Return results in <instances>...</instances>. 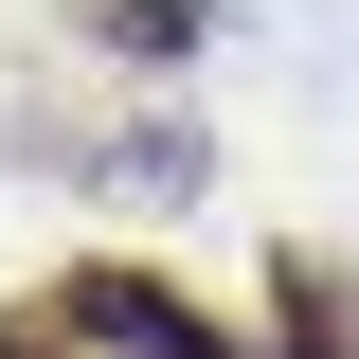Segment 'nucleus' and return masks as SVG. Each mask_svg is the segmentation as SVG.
Returning <instances> with one entry per match:
<instances>
[{
	"instance_id": "3",
	"label": "nucleus",
	"mask_w": 359,
	"mask_h": 359,
	"mask_svg": "<svg viewBox=\"0 0 359 359\" xmlns=\"http://www.w3.org/2000/svg\"><path fill=\"white\" fill-rule=\"evenodd\" d=\"M90 36H126V54H180L198 18H180V0H90Z\"/></svg>"
},
{
	"instance_id": "1",
	"label": "nucleus",
	"mask_w": 359,
	"mask_h": 359,
	"mask_svg": "<svg viewBox=\"0 0 359 359\" xmlns=\"http://www.w3.org/2000/svg\"><path fill=\"white\" fill-rule=\"evenodd\" d=\"M54 323H72V341H108V359H252L233 323H198V306H162L144 269H72V287H54Z\"/></svg>"
},
{
	"instance_id": "2",
	"label": "nucleus",
	"mask_w": 359,
	"mask_h": 359,
	"mask_svg": "<svg viewBox=\"0 0 359 359\" xmlns=\"http://www.w3.org/2000/svg\"><path fill=\"white\" fill-rule=\"evenodd\" d=\"M269 287H287L269 323H306V359H359V323H341V269H269Z\"/></svg>"
}]
</instances>
